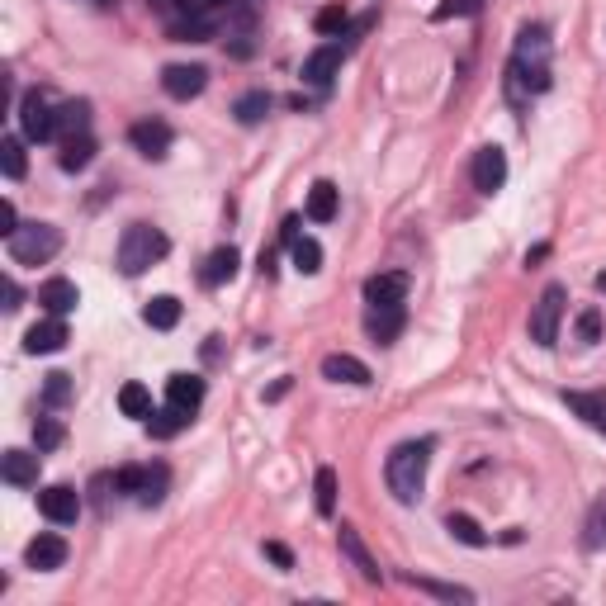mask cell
I'll list each match as a JSON object with an SVG mask.
<instances>
[{
  "mask_svg": "<svg viewBox=\"0 0 606 606\" xmlns=\"http://www.w3.org/2000/svg\"><path fill=\"white\" fill-rule=\"evenodd\" d=\"M38 512L53 521V526H72L81 517V493H76L72 483H53V488L38 493Z\"/></svg>",
  "mask_w": 606,
  "mask_h": 606,
  "instance_id": "obj_8",
  "label": "cell"
},
{
  "mask_svg": "<svg viewBox=\"0 0 606 606\" xmlns=\"http://www.w3.org/2000/svg\"><path fill=\"white\" fill-rule=\"evenodd\" d=\"M483 0H441L436 5V19H464V15H479Z\"/></svg>",
  "mask_w": 606,
  "mask_h": 606,
  "instance_id": "obj_42",
  "label": "cell"
},
{
  "mask_svg": "<svg viewBox=\"0 0 606 606\" xmlns=\"http://www.w3.org/2000/svg\"><path fill=\"white\" fill-rule=\"evenodd\" d=\"M602 431H606V422H602Z\"/></svg>",
  "mask_w": 606,
  "mask_h": 606,
  "instance_id": "obj_49",
  "label": "cell"
},
{
  "mask_svg": "<svg viewBox=\"0 0 606 606\" xmlns=\"http://www.w3.org/2000/svg\"><path fill=\"white\" fill-rule=\"evenodd\" d=\"M285 242H299V218H285Z\"/></svg>",
  "mask_w": 606,
  "mask_h": 606,
  "instance_id": "obj_47",
  "label": "cell"
},
{
  "mask_svg": "<svg viewBox=\"0 0 606 606\" xmlns=\"http://www.w3.org/2000/svg\"><path fill=\"white\" fill-rule=\"evenodd\" d=\"M578 341H583V346L602 341V313H597V308H583V313H578Z\"/></svg>",
  "mask_w": 606,
  "mask_h": 606,
  "instance_id": "obj_41",
  "label": "cell"
},
{
  "mask_svg": "<svg viewBox=\"0 0 606 606\" xmlns=\"http://www.w3.org/2000/svg\"><path fill=\"white\" fill-rule=\"evenodd\" d=\"M337 209H341V190L332 180H318V185L308 190V218H313V223H332Z\"/></svg>",
  "mask_w": 606,
  "mask_h": 606,
  "instance_id": "obj_23",
  "label": "cell"
},
{
  "mask_svg": "<svg viewBox=\"0 0 606 606\" xmlns=\"http://www.w3.org/2000/svg\"><path fill=\"white\" fill-rule=\"evenodd\" d=\"M166 479H171V474H166V464H152V474H147V488H143V502H147V507L166 498Z\"/></svg>",
  "mask_w": 606,
  "mask_h": 606,
  "instance_id": "obj_43",
  "label": "cell"
},
{
  "mask_svg": "<svg viewBox=\"0 0 606 606\" xmlns=\"http://www.w3.org/2000/svg\"><path fill=\"white\" fill-rule=\"evenodd\" d=\"M403 583L427 597H441V602H474V592L460 588V583H436V578H417V573H403Z\"/></svg>",
  "mask_w": 606,
  "mask_h": 606,
  "instance_id": "obj_26",
  "label": "cell"
},
{
  "mask_svg": "<svg viewBox=\"0 0 606 606\" xmlns=\"http://www.w3.org/2000/svg\"><path fill=\"white\" fill-rule=\"evenodd\" d=\"M313 493H318V517H332V512H337V469H327V464H322L318 469V479H313Z\"/></svg>",
  "mask_w": 606,
  "mask_h": 606,
  "instance_id": "obj_34",
  "label": "cell"
},
{
  "mask_svg": "<svg viewBox=\"0 0 606 606\" xmlns=\"http://www.w3.org/2000/svg\"><path fill=\"white\" fill-rule=\"evenodd\" d=\"M24 564L29 569H38V573H53V569H62L67 564V540L62 535H34L29 545H24Z\"/></svg>",
  "mask_w": 606,
  "mask_h": 606,
  "instance_id": "obj_10",
  "label": "cell"
},
{
  "mask_svg": "<svg viewBox=\"0 0 606 606\" xmlns=\"http://www.w3.org/2000/svg\"><path fill=\"white\" fill-rule=\"evenodd\" d=\"M62 441H67V427H62L57 417H38L34 422V446L38 450H57Z\"/></svg>",
  "mask_w": 606,
  "mask_h": 606,
  "instance_id": "obj_39",
  "label": "cell"
},
{
  "mask_svg": "<svg viewBox=\"0 0 606 606\" xmlns=\"http://www.w3.org/2000/svg\"><path fill=\"white\" fill-rule=\"evenodd\" d=\"M266 554L280 564V569H294V554H289V545H280V540H266Z\"/></svg>",
  "mask_w": 606,
  "mask_h": 606,
  "instance_id": "obj_45",
  "label": "cell"
},
{
  "mask_svg": "<svg viewBox=\"0 0 606 606\" xmlns=\"http://www.w3.org/2000/svg\"><path fill=\"white\" fill-rule=\"evenodd\" d=\"M337 545H341V554H346V559L356 564V573H360V578H365V583H379V578H384V573H379V564H375V554L365 550V540H360V531H356V526H346V521H341Z\"/></svg>",
  "mask_w": 606,
  "mask_h": 606,
  "instance_id": "obj_15",
  "label": "cell"
},
{
  "mask_svg": "<svg viewBox=\"0 0 606 606\" xmlns=\"http://www.w3.org/2000/svg\"><path fill=\"white\" fill-rule=\"evenodd\" d=\"M0 171L10 180H24L29 161H24V143H19V138H5V143H0Z\"/></svg>",
  "mask_w": 606,
  "mask_h": 606,
  "instance_id": "obj_37",
  "label": "cell"
},
{
  "mask_svg": "<svg viewBox=\"0 0 606 606\" xmlns=\"http://www.w3.org/2000/svg\"><path fill=\"white\" fill-rule=\"evenodd\" d=\"M166 34L176 38V43H209L218 34V24H204V19H176Z\"/></svg>",
  "mask_w": 606,
  "mask_h": 606,
  "instance_id": "obj_35",
  "label": "cell"
},
{
  "mask_svg": "<svg viewBox=\"0 0 606 606\" xmlns=\"http://www.w3.org/2000/svg\"><path fill=\"white\" fill-rule=\"evenodd\" d=\"M204 86H209V72H204V67H185V62H176V67L161 72V90H166L171 100H195Z\"/></svg>",
  "mask_w": 606,
  "mask_h": 606,
  "instance_id": "obj_13",
  "label": "cell"
},
{
  "mask_svg": "<svg viewBox=\"0 0 606 606\" xmlns=\"http://www.w3.org/2000/svg\"><path fill=\"white\" fill-rule=\"evenodd\" d=\"M19 128H24L29 143H48V138H57V109L48 105L38 90H29V95L19 100Z\"/></svg>",
  "mask_w": 606,
  "mask_h": 606,
  "instance_id": "obj_6",
  "label": "cell"
},
{
  "mask_svg": "<svg viewBox=\"0 0 606 606\" xmlns=\"http://www.w3.org/2000/svg\"><path fill=\"white\" fill-rule=\"evenodd\" d=\"M583 550H606V493L597 502H592V512L588 521H583Z\"/></svg>",
  "mask_w": 606,
  "mask_h": 606,
  "instance_id": "obj_30",
  "label": "cell"
},
{
  "mask_svg": "<svg viewBox=\"0 0 606 606\" xmlns=\"http://www.w3.org/2000/svg\"><path fill=\"white\" fill-rule=\"evenodd\" d=\"M446 531L455 535L460 545H469V550H483V545H488V531H483L474 517H464V512H450V517H446Z\"/></svg>",
  "mask_w": 606,
  "mask_h": 606,
  "instance_id": "obj_29",
  "label": "cell"
},
{
  "mask_svg": "<svg viewBox=\"0 0 606 606\" xmlns=\"http://www.w3.org/2000/svg\"><path fill=\"white\" fill-rule=\"evenodd\" d=\"M427 464H431V441H403L384 460V479L389 493L398 502H417L422 498V483H427Z\"/></svg>",
  "mask_w": 606,
  "mask_h": 606,
  "instance_id": "obj_1",
  "label": "cell"
},
{
  "mask_svg": "<svg viewBox=\"0 0 606 606\" xmlns=\"http://www.w3.org/2000/svg\"><path fill=\"white\" fill-rule=\"evenodd\" d=\"M313 29H318V34H346V29H351V19H346L341 5H327V10L313 15Z\"/></svg>",
  "mask_w": 606,
  "mask_h": 606,
  "instance_id": "obj_40",
  "label": "cell"
},
{
  "mask_svg": "<svg viewBox=\"0 0 606 606\" xmlns=\"http://www.w3.org/2000/svg\"><path fill=\"white\" fill-rule=\"evenodd\" d=\"M166 251H171V242H166V232L161 228H152V223H128L124 237H119L114 261H119V270L133 280V275H143L147 266H157Z\"/></svg>",
  "mask_w": 606,
  "mask_h": 606,
  "instance_id": "obj_2",
  "label": "cell"
},
{
  "mask_svg": "<svg viewBox=\"0 0 606 606\" xmlns=\"http://www.w3.org/2000/svg\"><path fill=\"white\" fill-rule=\"evenodd\" d=\"M512 72L531 86V95L550 90V29L545 24H531L521 29L517 38V53H512Z\"/></svg>",
  "mask_w": 606,
  "mask_h": 606,
  "instance_id": "obj_3",
  "label": "cell"
},
{
  "mask_svg": "<svg viewBox=\"0 0 606 606\" xmlns=\"http://www.w3.org/2000/svg\"><path fill=\"white\" fill-rule=\"evenodd\" d=\"M5 242H10V261L15 266H43V261H53L57 251H62V232L53 223H24Z\"/></svg>",
  "mask_w": 606,
  "mask_h": 606,
  "instance_id": "obj_4",
  "label": "cell"
},
{
  "mask_svg": "<svg viewBox=\"0 0 606 606\" xmlns=\"http://www.w3.org/2000/svg\"><path fill=\"white\" fill-rule=\"evenodd\" d=\"M190 422H195V412H185V408H176V403H166L161 412H152V417H147V431H152L157 441H171V436H180Z\"/></svg>",
  "mask_w": 606,
  "mask_h": 606,
  "instance_id": "obj_22",
  "label": "cell"
},
{
  "mask_svg": "<svg viewBox=\"0 0 606 606\" xmlns=\"http://www.w3.org/2000/svg\"><path fill=\"white\" fill-rule=\"evenodd\" d=\"M597 289H606V270H602V275H597Z\"/></svg>",
  "mask_w": 606,
  "mask_h": 606,
  "instance_id": "obj_48",
  "label": "cell"
},
{
  "mask_svg": "<svg viewBox=\"0 0 606 606\" xmlns=\"http://www.w3.org/2000/svg\"><path fill=\"white\" fill-rule=\"evenodd\" d=\"M38 455H43V450H38ZM38 455H29V450H5V455H0V474H5V483H15V488L38 483Z\"/></svg>",
  "mask_w": 606,
  "mask_h": 606,
  "instance_id": "obj_19",
  "label": "cell"
},
{
  "mask_svg": "<svg viewBox=\"0 0 606 606\" xmlns=\"http://www.w3.org/2000/svg\"><path fill=\"white\" fill-rule=\"evenodd\" d=\"M469 176H474V190L479 195H498L502 185H507V152L502 147H479Z\"/></svg>",
  "mask_w": 606,
  "mask_h": 606,
  "instance_id": "obj_7",
  "label": "cell"
},
{
  "mask_svg": "<svg viewBox=\"0 0 606 606\" xmlns=\"http://www.w3.org/2000/svg\"><path fill=\"white\" fill-rule=\"evenodd\" d=\"M119 412H124V417H152V393H147V384H138V379H133V384H124V389H119Z\"/></svg>",
  "mask_w": 606,
  "mask_h": 606,
  "instance_id": "obj_31",
  "label": "cell"
},
{
  "mask_svg": "<svg viewBox=\"0 0 606 606\" xmlns=\"http://www.w3.org/2000/svg\"><path fill=\"white\" fill-rule=\"evenodd\" d=\"M322 379H332V384H356V389H365L370 384V365L356 356H327L322 360Z\"/></svg>",
  "mask_w": 606,
  "mask_h": 606,
  "instance_id": "obj_17",
  "label": "cell"
},
{
  "mask_svg": "<svg viewBox=\"0 0 606 606\" xmlns=\"http://www.w3.org/2000/svg\"><path fill=\"white\" fill-rule=\"evenodd\" d=\"M143 318L147 327H157V332H171L180 322V299H171V294H157V299L143 308Z\"/></svg>",
  "mask_w": 606,
  "mask_h": 606,
  "instance_id": "obj_28",
  "label": "cell"
},
{
  "mask_svg": "<svg viewBox=\"0 0 606 606\" xmlns=\"http://www.w3.org/2000/svg\"><path fill=\"white\" fill-rule=\"evenodd\" d=\"M128 143L138 147L147 161H161L166 152H171V143H176V133L161 124V119H143V124H133L128 128Z\"/></svg>",
  "mask_w": 606,
  "mask_h": 606,
  "instance_id": "obj_9",
  "label": "cell"
},
{
  "mask_svg": "<svg viewBox=\"0 0 606 606\" xmlns=\"http://www.w3.org/2000/svg\"><path fill=\"white\" fill-rule=\"evenodd\" d=\"M564 403H569L588 427H602L606 422V393H583V389H564Z\"/></svg>",
  "mask_w": 606,
  "mask_h": 606,
  "instance_id": "obj_24",
  "label": "cell"
},
{
  "mask_svg": "<svg viewBox=\"0 0 606 606\" xmlns=\"http://www.w3.org/2000/svg\"><path fill=\"white\" fill-rule=\"evenodd\" d=\"M15 308H19V285L5 275V313H15Z\"/></svg>",
  "mask_w": 606,
  "mask_h": 606,
  "instance_id": "obj_46",
  "label": "cell"
},
{
  "mask_svg": "<svg viewBox=\"0 0 606 606\" xmlns=\"http://www.w3.org/2000/svg\"><path fill=\"white\" fill-rule=\"evenodd\" d=\"M43 403H48V408H67V403H72V375L53 370V375L43 379Z\"/></svg>",
  "mask_w": 606,
  "mask_h": 606,
  "instance_id": "obj_38",
  "label": "cell"
},
{
  "mask_svg": "<svg viewBox=\"0 0 606 606\" xmlns=\"http://www.w3.org/2000/svg\"><path fill=\"white\" fill-rule=\"evenodd\" d=\"M289 256H294V266H299L303 275H318V270H322V247L313 242V237H299V242H289Z\"/></svg>",
  "mask_w": 606,
  "mask_h": 606,
  "instance_id": "obj_36",
  "label": "cell"
},
{
  "mask_svg": "<svg viewBox=\"0 0 606 606\" xmlns=\"http://www.w3.org/2000/svg\"><path fill=\"white\" fill-rule=\"evenodd\" d=\"M341 57H346L341 43H322L318 53L303 57V81H308V86H332V76L341 72Z\"/></svg>",
  "mask_w": 606,
  "mask_h": 606,
  "instance_id": "obj_14",
  "label": "cell"
},
{
  "mask_svg": "<svg viewBox=\"0 0 606 606\" xmlns=\"http://www.w3.org/2000/svg\"><path fill=\"white\" fill-rule=\"evenodd\" d=\"M86 124H90L86 100H72V105L57 109V138H76V133H86Z\"/></svg>",
  "mask_w": 606,
  "mask_h": 606,
  "instance_id": "obj_32",
  "label": "cell"
},
{
  "mask_svg": "<svg viewBox=\"0 0 606 606\" xmlns=\"http://www.w3.org/2000/svg\"><path fill=\"white\" fill-rule=\"evenodd\" d=\"M38 303H43V313H53V318H67L76 303H81V294H76L72 280H62V275H57V280H48V285L38 289Z\"/></svg>",
  "mask_w": 606,
  "mask_h": 606,
  "instance_id": "obj_18",
  "label": "cell"
},
{
  "mask_svg": "<svg viewBox=\"0 0 606 606\" xmlns=\"http://www.w3.org/2000/svg\"><path fill=\"white\" fill-rule=\"evenodd\" d=\"M365 299H370V308H389V303H403V299H408V275H403V270H389V275H370V280H365Z\"/></svg>",
  "mask_w": 606,
  "mask_h": 606,
  "instance_id": "obj_16",
  "label": "cell"
},
{
  "mask_svg": "<svg viewBox=\"0 0 606 606\" xmlns=\"http://www.w3.org/2000/svg\"><path fill=\"white\" fill-rule=\"evenodd\" d=\"M62 171H86L90 161H95V138L90 133H76V138H67L62 143Z\"/></svg>",
  "mask_w": 606,
  "mask_h": 606,
  "instance_id": "obj_27",
  "label": "cell"
},
{
  "mask_svg": "<svg viewBox=\"0 0 606 606\" xmlns=\"http://www.w3.org/2000/svg\"><path fill=\"white\" fill-rule=\"evenodd\" d=\"M403 327H408V308H403V303H389V308H370V313H365V332H370V341H379V346L398 341Z\"/></svg>",
  "mask_w": 606,
  "mask_h": 606,
  "instance_id": "obj_11",
  "label": "cell"
},
{
  "mask_svg": "<svg viewBox=\"0 0 606 606\" xmlns=\"http://www.w3.org/2000/svg\"><path fill=\"white\" fill-rule=\"evenodd\" d=\"M564 303H569V289L564 285H545V294L535 299V313H531V341L535 346H554V341H559Z\"/></svg>",
  "mask_w": 606,
  "mask_h": 606,
  "instance_id": "obj_5",
  "label": "cell"
},
{
  "mask_svg": "<svg viewBox=\"0 0 606 606\" xmlns=\"http://www.w3.org/2000/svg\"><path fill=\"white\" fill-rule=\"evenodd\" d=\"M237 0H176L180 19H204V24H218L223 15H232Z\"/></svg>",
  "mask_w": 606,
  "mask_h": 606,
  "instance_id": "obj_25",
  "label": "cell"
},
{
  "mask_svg": "<svg viewBox=\"0 0 606 606\" xmlns=\"http://www.w3.org/2000/svg\"><path fill=\"white\" fill-rule=\"evenodd\" d=\"M237 266H242L237 247H218V251H209V261H204V270H199V280H204L209 289H218V285H228L232 275H237Z\"/></svg>",
  "mask_w": 606,
  "mask_h": 606,
  "instance_id": "obj_20",
  "label": "cell"
},
{
  "mask_svg": "<svg viewBox=\"0 0 606 606\" xmlns=\"http://www.w3.org/2000/svg\"><path fill=\"white\" fill-rule=\"evenodd\" d=\"M232 114H237V124H261L270 114V95L266 90H247V95L232 105Z\"/></svg>",
  "mask_w": 606,
  "mask_h": 606,
  "instance_id": "obj_33",
  "label": "cell"
},
{
  "mask_svg": "<svg viewBox=\"0 0 606 606\" xmlns=\"http://www.w3.org/2000/svg\"><path fill=\"white\" fill-rule=\"evenodd\" d=\"M166 403L195 412L199 403H204V379H199V375H171V379H166Z\"/></svg>",
  "mask_w": 606,
  "mask_h": 606,
  "instance_id": "obj_21",
  "label": "cell"
},
{
  "mask_svg": "<svg viewBox=\"0 0 606 606\" xmlns=\"http://www.w3.org/2000/svg\"><path fill=\"white\" fill-rule=\"evenodd\" d=\"M15 232H19L15 204H10V199H0V237H15Z\"/></svg>",
  "mask_w": 606,
  "mask_h": 606,
  "instance_id": "obj_44",
  "label": "cell"
},
{
  "mask_svg": "<svg viewBox=\"0 0 606 606\" xmlns=\"http://www.w3.org/2000/svg\"><path fill=\"white\" fill-rule=\"evenodd\" d=\"M62 346H67V322L53 318V313L24 332V351H29V356H53V351H62Z\"/></svg>",
  "mask_w": 606,
  "mask_h": 606,
  "instance_id": "obj_12",
  "label": "cell"
}]
</instances>
